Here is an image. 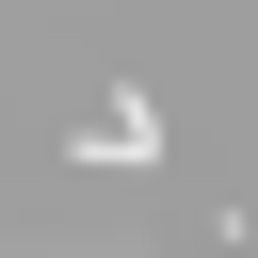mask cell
I'll return each mask as SVG.
<instances>
[{"mask_svg": "<svg viewBox=\"0 0 258 258\" xmlns=\"http://www.w3.org/2000/svg\"><path fill=\"white\" fill-rule=\"evenodd\" d=\"M81 161H161V97H97L81 113Z\"/></svg>", "mask_w": 258, "mask_h": 258, "instance_id": "6da1fadb", "label": "cell"}]
</instances>
